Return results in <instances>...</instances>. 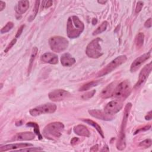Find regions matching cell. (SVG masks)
Returning <instances> with one entry per match:
<instances>
[{
	"instance_id": "12",
	"label": "cell",
	"mask_w": 152,
	"mask_h": 152,
	"mask_svg": "<svg viewBox=\"0 0 152 152\" xmlns=\"http://www.w3.org/2000/svg\"><path fill=\"white\" fill-rule=\"evenodd\" d=\"M151 56V52H147L146 53H144L137 58H136L133 62L131 64L130 66V71L131 72H135L137 69H139V68L141 66V65L145 62L147 59H148Z\"/></svg>"
},
{
	"instance_id": "31",
	"label": "cell",
	"mask_w": 152,
	"mask_h": 152,
	"mask_svg": "<svg viewBox=\"0 0 152 152\" xmlns=\"http://www.w3.org/2000/svg\"><path fill=\"white\" fill-rule=\"evenodd\" d=\"M43 150L42 148L40 147H26L21 149H19L17 151H41Z\"/></svg>"
},
{
	"instance_id": "39",
	"label": "cell",
	"mask_w": 152,
	"mask_h": 152,
	"mask_svg": "<svg viewBox=\"0 0 152 152\" xmlns=\"http://www.w3.org/2000/svg\"><path fill=\"white\" fill-rule=\"evenodd\" d=\"M5 7V3L2 1H0V11H2Z\"/></svg>"
},
{
	"instance_id": "41",
	"label": "cell",
	"mask_w": 152,
	"mask_h": 152,
	"mask_svg": "<svg viewBox=\"0 0 152 152\" xmlns=\"http://www.w3.org/2000/svg\"><path fill=\"white\" fill-rule=\"evenodd\" d=\"M78 141V138H77V137H74V138L71 140V144H72V145H74V144H76V142H77Z\"/></svg>"
},
{
	"instance_id": "4",
	"label": "cell",
	"mask_w": 152,
	"mask_h": 152,
	"mask_svg": "<svg viewBox=\"0 0 152 152\" xmlns=\"http://www.w3.org/2000/svg\"><path fill=\"white\" fill-rule=\"evenodd\" d=\"M131 91V84L129 81L125 80L120 83L119 84L116 85L115 90L113 91L112 97L124 100L127 97L129 96Z\"/></svg>"
},
{
	"instance_id": "29",
	"label": "cell",
	"mask_w": 152,
	"mask_h": 152,
	"mask_svg": "<svg viewBox=\"0 0 152 152\" xmlns=\"http://www.w3.org/2000/svg\"><path fill=\"white\" fill-rule=\"evenodd\" d=\"M96 92V91L95 90H91L90 91H88V92L86 93L85 94H83L81 97L83 100L90 99H91L94 95Z\"/></svg>"
},
{
	"instance_id": "35",
	"label": "cell",
	"mask_w": 152,
	"mask_h": 152,
	"mask_svg": "<svg viewBox=\"0 0 152 152\" xmlns=\"http://www.w3.org/2000/svg\"><path fill=\"white\" fill-rule=\"evenodd\" d=\"M150 128H151V125H146V126H144V127H142V128H138V129H137V131L134 132V134H137L139 133L140 132L147 131V130H148Z\"/></svg>"
},
{
	"instance_id": "36",
	"label": "cell",
	"mask_w": 152,
	"mask_h": 152,
	"mask_svg": "<svg viewBox=\"0 0 152 152\" xmlns=\"http://www.w3.org/2000/svg\"><path fill=\"white\" fill-rule=\"evenodd\" d=\"M24 27V25H21V26L19 27V28L18 29L17 32V33H16V34H15V38L17 39V38H18V37L21 36V33H22V32H23V30Z\"/></svg>"
},
{
	"instance_id": "1",
	"label": "cell",
	"mask_w": 152,
	"mask_h": 152,
	"mask_svg": "<svg viewBox=\"0 0 152 152\" xmlns=\"http://www.w3.org/2000/svg\"><path fill=\"white\" fill-rule=\"evenodd\" d=\"M84 29V24L77 16L72 15L68 18L66 24V33L69 38H77Z\"/></svg>"
},
{
	"instance_id": "3",
	"label": "cell",
	"mask_w": 152,
	"mask_h": 152,
	"mask_svg": "<svg viewBox=\"0 0 152 152\" xmlns=\"http://www.w3.org/2000/svg\"><path fill=\"white\" fill-rule=\"evenodd\" d=\"M64 129V125L60 122L49 123L44 128L43 135L49 140H55L59 138Z\"/></svg>"
},
{
	"instance_id": "14",
	"label": "cell",
	"mask_w": 152,
	"mask_h": 152,
	"mask_svg": "<svg viewBox=\"0 0 152 152\" xmlns=\"http://www.w3.org/2000/svg\"><path fill=\"white\" fill-rule=\"evenodd\" d=\"M40 60L42 62L53 65L56 64L58 62V56L56 54L50 52H46L43 54L40 57Z\"/></svg>"
},
{
	"instance_id": "28",
	"label": "cell",
	"mask_w": 152,
	"mask_h": 152,
	"mask_svg": "<svg viewBox=\"0 0 152 152\" xmlns=\"http://www.w3.org/2000/svg\"><path fill=\"white\" fill-rule=\"evenodd\" d=\"M13 27H14V23L12 22H11V21L8 22L7 23V24L1 28V33L4 34V33H5L9 31L10 30H11L12 28Z\"/></svg>"
},
{
	"instance_id": "42",
	"label": "cell",
	"mask_w": 152,
	"mask_h": 152,
	"mask_svg": "<svg viewBox=\"0 0 152 152\" xmlns=\"http://www.w3.org/2000/svg\"><path fill=\"white\" fill-rule=\"evenodd\" d=\"M101 151H109V148H108V147H107V145H106L105 147H103V148Z\"/></svg>"
},
{
	"instance_id": "32",
	"label": "cell",
	"mask_w": 152,
	"mask_h": 152,
	"mask_svg": "<svg viewBox=\"0 0 152 152\" xmlns=\"http://www.w3.org/2000/svg\"><path fill=\"white\" fill-rule=\"evenodd\" d=\"M16 42H17V38L15 37V38H14V39L10 42V43L7 45V46L6 47V48H5V50H4V52H5V53L8 52L11 49V48L15 44Z\"/></svg>"
},
{
	"instance_id": "10",
	"label": "cell",
	"mask_w": 152,
	"mask_h": 152,
	"mask_svg": "<svg viewBox=\"0 0 152 152\" xmlns=\"http://www.w3.org/2000/svg\"><path fill=\"white\" fill-rule=\"evenodd\" d=\"M151 68H152L151 62H150L149 64H147L142 68V69H141V71L139 74L138 81L134 86L135 88H139L142 86V84H143L145 83L148 76L149 75L151 71Z\"/></svg>"
},
{
	"instance_id": "5",
	"label": "cell",
	"mask_w": 152,
	"mask_h": 152,
	"mask_svg": "<svg viewBox=\"0 0 152 152\" xmlns=\"http://www.w3.org/2000/svg\"><path fill=\"white\" fill-rule=\"evenodd\" d=\"M50 49L54 52L60 53L64 51L68 46V40L64 37L55 36L51 37L49 40Z\"/></svg>"
},
{
	"instance_id": "2",
	"label": "cell",
	"mask_w": 152,
	"mask_h": 152,
	"mask_svg": "<svg viewBox=\"0 0 152 152\" xmlns=\"http://www.w3.org/2000/svg\"><path fill=\"white\" fill-rule=\"evenodd\" d=\"M131 107H132V104L131 103H128L125 107L123 119H122V122L121 126V130L119 132L118 140L116 142V148L118 150H123L126 147L125 129H126L128 118Z\"/></svg>"
},
{
	"instance_id": "43",
	"label": "cell",
	"mask_w": 152,
	"mask_h": 152,
	"mask_svg": "<svg viewBox=\"0 0 152 152\" xmlns=\"http://www.w3.org/2000/svg\"><path fill=\"white\" fill-rule=\"evenodd\" d=\"M97 22V20L96 18H94L93 19V20H92V24H93V25L96 24Z\"/></svg>"
},
{
	"instance_id": "9",
	"label": "cell",
	"mask_w": 152,
	"mask_h": 152,
	"mask_svg": "<svg viewBox=\"0 0 152 152\" xmlns=\"http://www.w3.org/2000/svg\"><path fill=\"white\" fill-rule=\"evenodd\" d=\"M122 102L119 100H114L107 103L104 108V112L108 115H113L119 112L122 108Z\"/></svg>"
},
{
	"instance_id": "13",
	"label": "cell",
	"mask_w": 152,
	"mask_h": 152,
	"mask_svg": "<svg viewBox=\"0 0 152 152\" xmlns=\"http://www.w3.org/2000/svg\"><path fill=\"white\" fill-rule=\"evenodd\" d=\"M88 113L93 117L96 118L97 119H102L103 121H110L113 119V116L108 115L104 112H103L99 110H96V109L89 110Z\"/></svg>"
},
{
	"instance_id": "21",
	"label": "cell",
	"mask_w": 152,
	"mask_h": 152,
	"mask_svg": "<svg viewBox=\"0 0 152 152\" xmlns=\"http://www.w3.org/2000/svg\"><path fill=\"white\" fill-rule=\"evenodd\" d=\"M82 121L86 123H87V124L91 125L92 126H93L97 131V132L99 133V134L100 135V136L102 137V138H104V133L100 127V126L97 124L96 122L93 121V120H91L90 119H83Z\"/></svg>"
},
{
	"instance_id": "30",
	"label": "cell",
	"mask_w": 152,
	"mask_h": 152,
	"mask_svg": "<svg viewBox=\"0 0 152 152\" xmlns=\"http://www.w3.org/2000/svg\"><path fill=\"white\" fill-rule=\"evenodd\" d=\"M151 143H152L151 140L150 138H148V139H146V140L141 141L139 144V146L143 147H145V148H148V147H151Z\"/></svg>"
},
{
	"instance_id": "40",
	"label": "cell",
	"mask_w": 152,
	"mask_h": 152,
	"mask_svg": "<svg viewBox=\"0 0 152 152\" xmlns=\"http://www.w3.org/2000/svg\"><path fill=\"white\" fill-rule=\"evenodd\" d=\"M98 147H99V146H98L97 144H96V145L93 146V147L91 148V149H90V151H97L98 150V148H99Z\"/></svg>"
},
{
	"instance_id": "34",
	"label": "cell",
	"mask_w": 152,
	"mask_h": 152,
	"mask_svg": "<svg viewBox=\"0 0 152 152\" xmlns=\"http://www.w3.org/2000/svg\"><path fill=\"white\" fill-rule=\"evenodd\" d=\"M143 5H144V3L142 1H138L137 2L136 7H135V13L136 14H138L141 11V10L142 8Z\"/></svg>"
},
{
	"instance_id": "7",
	"label": "cell",
	"mask_w": 152,
	"mask_h": 152,
	"mask_svg": "<svg viewBox=\"0 0 152 152\" xmlns=\"http://www.w3.org/2000/svg\"><path fill=\"white\" fill-rule=\"evenodd\" d=\"M127 57L126 55H120L119 56H117L97 74V77H102L109 74L117 67L125 63Z\"/></svg>"
},
{
	"instance_id": "18",
	"label": "cell",
	"mask_w": 152,
	"mask_h": 152,
	"mask_svg": "<svg viewBox=\"0 0 152 152\" xmlns=\"http://www.w3.org/2000/svg\"><path fill=\"white\" fill-rule=\"evenodd\" d=\"M75 62V58L69 53H65L61 57V63L64 66H71Z\"/></svg>"
},
{
	"instance_id": "15",
	"label": "cell",
	"mask_w": 152,
	"mask_h": 152,
	"mask_svg": "<svg viewBox=\"0 0 152 152\" xmlns=\"http://www.w3.org/2000/svg\"><path fill=\"white\" fill-rule=\"evenodd\" d=\"M33 146V144L29 143H15L7 144L0 147V151H7L8 150H15L17 148H23Z\"/></svg>"
},
{
	"instance_id": "44",
	"label": "cell",
	"mask_w": 152,
	"mask_h": 152,
	"mask_svg": "<svg viewBox=\"0 0 152 152\" xmlns=\"http://www.w3.org/2000/svg\"><path fill=\"white\" fill-rule=\"evenodd\" d=\"M107 1H98L97 2L100 4H104Z\"/></svg>"
},
{
	"instance_id": "25",
	"label": "cell",
	"mask_w": 152,
	"mask_h": 152,
	"mask_svg": "<svg viewBox=\"0 0 152 152\" xmlns=\"http://www.w3.org/2000/svg\"><path fill=\"white\" fill-rule=\"evenodd\" d=\"M26 126H29V127H33L34 128V132L37 135L39 139V140L42 139V135H41V134L40 132L39 127V125H37V123L33 122H28V123L26 124Z\"/></svg>"
},
{
	"instance_id": "22",
	"label": "cell",
	"mask_w": 152,
	"mask_h": 152,
	"mask_svg": "<svg viewBox=\"0 0 152 152\" xmlns=\"http://www.w3.org/2000/svg\"><path fill=\"white\" fill-rule=\"evenodd\" d=\"M37 52H38V49L36 47H34L32 49V52L30 55V61H29V64H28V75H29V74L31 72V70L32 69L33 65V62L36 59V57L37 56Z\"/></svg>"
},
{
	"instance_id": "33",
	"label": "cell",
	"mask_w": 152,
	"mask_h": 152,
	"mask_svg": "<svg viewBox=\"0 0 152 152\" xmlns=\"http://www.w3.org/2000/svg\"><path fill=\"white\" fill-rule=\"evenodd\" d=\"M53 2L52 1H42V8H48L49 7H51L52 5Z\"/></svg>"
},
{
	"instance_id": "26",
	"label": "cell",
	"mask_w": 152,
	"mask_h": 152,
	"mask_svg": "<svg viewBox=\"0 0 152 152\" xmlns=\"http://www.w3.org/2000/svg\"><path fill=\"white\" fill-rule=\"evenodd\" d=\"M107 24L108 23L106 21H104L103 22H102V23L93 32V35H97L104 31L106 30Z\"/></svg>"
},
{
	"instance_id": "23",
	"label": "cell",
	"mask_w": 152,
	"mask_h": 152,
	"mask_svg": "<svg viewBox=\"0 0 152 152\" xmlns=\"http://www.w3.org/2000/svg\"><path fill=\"white\" fill-rule=\"evenodd\" d=\"M100 80H96V81H91L90 82H88L84 85H83L80 88L79 91H86L88 90L92 87L97 86L99 84H100Z\"/></svg>"
},
{
	"instance_id": "19",
	"label": "cell",
	"mask_w": 152,
	"mask_h": 152,
	"mask_svg": "<svg viewBox=\"0 0 152 152\" xmlns=\"http://www.w3.org/2000/svg\"><path fill=\"white\" fill-rule=\"evenodd\" d=\"M74 132L75 134L79 136L89 137L90 135V132L88 128L83 125H78L74 126Z\"/></svg>"
},
{
	"instance_id": "11",
	"label": "cell",
	"mask_w": 152,
	"mask_h": 152,
	"mask_svg": "<svg viewBox=\"0 0 152 152\" xmlns=\"http://www.w3.org/2000/svg\"><path fill=\"white\" fill-rule=\"evenodd\" d=\"M70 95L71 94L65 90L57 89L50 91L48 94V97L53 102H59L69 97Z\"/></svg>"
},
{
	"instance_id": "16",
	"label": "cell",
	"mask_w": 152,
	"mask_h": 152,
	"mask_svg": "<svg viewBox=\"0 0 152 152\" xmlns=\"http://www.w3.org/2000/svg\"><path fill=\"white\" fill-rule=\"evenodd\" d=\"M35 138V134L31 132H23L17 133L12 138L14 141H30Z\"/></svg>"
},
{
	"instance_id": "17",
	"label": "cell",
	"mask_w": 152,
	"mask_h": 152,
	"mask_svg": "<svg viewBox=\"0 0 152 152\" xmlns=\"http://www.w3.org/2000/svg\"><path fill=\"white\" fill-rule=\"evenodd\" d=\"M116 82H112L109 85H107L104 88H103L100 93V97L103 99H107L112 97L113 91L116 86Z\"/></svg>"
},
{
	"instance_id": "24",
	"label": "cell",
	"mask_w": 152,
	"mask_h": 152,
	"mask_svg": "<svg viewBox=\"0 0 152 152\" xmlns=\"http://www.w3.org/2000/svg\"><path fill=\"white\" fill-rule=\"evenodd\" d=\"M144 34L143 33H139L137 34L135 39V43L137 48H141L143 45Z\"/></svg>"
},
{
	"instance_id": "6",
	"label": "cell",
	"mask_w": 152,
	"mask_h": 152,
	"mask_svg": "<svg viewBox=\"0 0 152 152\" xmlns=\"http://www.w3.org/2000/svg\"><path fill=\"white\" fill-rule=\"evenodd\" d=\"M101 42V39L97 37L91 40L88 44L86 49V53L89 58L96 59L100 57L103 55L100 43Z\"/></svg>"
},
{
	"instance_id": "8",
	"label": "cell",
	"mask_w": 152,
	"mask_h": 152,
	"mask_svg": "<svg viewBox=\"0 0 152 152\" xmlns=\"http://www.w3.org/2000/svg\"><path fill=\"white\" fill-rule=\"evenodd\" d=\"M56 104L52 103H48L30 109L29 113L33 116H37L44 113H53L56 111Z\"/></svg>"
},
{
	"instance_id": "37",
	"label": "cell",
	"mask_w": 152,
	"mask_h": 152,
	"mask_svg": "<svg viewBox=\"0 0 152 152\" xmlns=\"http://www.w3.org/2000/svg\"><path fill=\"white\" fill-rule=\"evenodd\" d=\"M144 26L145 27L149 28L151 27V18H149L144 23Z\"/></svg>"
},
{
	"instance_id": "20",
	"label": "cell",
	"mask_w": 152,
	"mask_h": 152,
	"mask_svg": "<svg viewBox=\"0 0 152 152\" xmlns=\"http://www.w3.org/2000/svg\"><path fill=\"white\" fill-rule=\"evenodd\" d=\"M29 7V2L28 1H20L18 2L17 7V13L19 15H21L25 13Z\"/></svg>"
},
{
	"instance_id": "27",
	"label": "cell",
	"mask_w": 152,
	"mask_h": 152,
	"mask_svg": "<svg viewBox=\"0 0 152 152\" xmlns=\"http://www.w3.org/2000/svg\"><path fill=\"white\" fill-rule=\"evenodd\" d=\"M39 4H40V1H36L35 2V5H34V13L29 17L28 18V21H31L32 20H33L35 18V17L36 16L37 12H38V10H39Z\"/></svg>"
},
{
	"instance_id": "38",
	"label": "cell",
	"mask_w": 152,
	"mask_h": 152,
	"mask_svg": "<svg viewBox=\"0 0 152 152\" xmlns=\"http://www.w3.org/2000/svg\"><path fill=\"white\" fill-rule=\"evenodd\" d=\"M151 117H152L151 110H150V111H149V112L147 113V114L145 115V120L149 121V120H151Z\"/></svg>"
}]
</instances>
